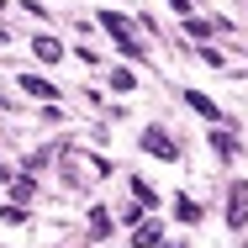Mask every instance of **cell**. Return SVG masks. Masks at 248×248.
Segmentation results:
<instances>
[{"label":"cell","mask_w":248,"mask_h":248,"mask_svg":"<svg viewBox=\"0 0 248 248\" xmlns=\"http://www.w3.org/2000/svg\"><path fill=\"white\" fill-rule=\"evenodd\" d=\"M100 27H106V32L122 43V53H127V58H138V53H143V48H138V32H132V21H127L122 11H100Z\"/></svg>","instance_id":"obj_1"},{"label":"cell","mask_w":248,"mask_h":248,"mask_svg":"<svg viewBox=\"0 0 248 248\" xmlns=\"http://www.w3.org/2000/svg\"><path fill=\"white\" fill-rule=\"evenodd\" d=\"M243 222H248V180H238L227 196V227H243Z\"/></svg>","instance_id":"obj_2"},{"label":"cell","mask_w":248,"mask_h":248,"mask_svg":"<svg viewBox=\"0 0 248 248\" xmlns=\"http://www.w3.org/2000/svg\"><path fill=\"white\" fill-rule=\"evenodd\" d=\"M143 148H148L153 158H180V148H174V143H169L158 127H153V132H143Z\"/></svg>","instance_id":"obj_3"},{"label":"cell","mask_w":248,"mask_h":248,"mask_svg":"<svg viewBox=\"0 0 248 248\" xmlns=\"http://www.w3.org/2000/svg\"><path fill=\"white\" fill-rule=\"evenodd\" d=\"M153 243H158V222L148 217V222H143V227L132 232V248H153Z\"/></svg>","instance_id":"obj_4"},{"label":"cell","mask_w":248,"mask_h":248,"mask_svg":"<svg viewBox=\"0 0 248 248\" xmlns=\"http://www.w3.org/2000/svg\"><path fill=\"white\" fill-rule=\"evenodd\" d=\"M185 100H190V106H196L201 116H211V122H217V106H211V100L201 95V90H185Z\"/></svg>","instance_id":"obj_5"},{"label":"cell","mask_w":248,"mask_h":248,"mask_svg":"<svg viewBox=\"0 0 248 248\" xmlns=\"http://www.w3.org/2000/svg\"><path fill=\"white\" fill-rule=\"evenodd\" d=\"M32 48H37V58H43V63H53V58H58V53H63V48H58V43H53V37H37V43H32Z\"/></svg>","instance_id":"obj_6"},{"label":"cell","mask_w":248,"mask_h":248,"mask_svg":"<svg viewBox=\"0 0 248 248\" xmlns=\"http://www.w3.org/2000/svg\"><path fill=\"white\" fill-rule=\"evenodd\" d=\"M211 148L222 153V158H232V153H238V143H232V138H227V132H211Z\"/></svg>","instance_id":"obj_7"},{"label":"cell","mask_w":248,"mask_h":248,"mask_svg":"<svg viewBox=\"0 0 248 248\" xmlns=\"http://www.w3.org/2000/svg\"><path fill=\"white\" fill-rule=\"evenodd\" d=\"M174 211H180V222H201V206H196V201H185V196L174 201Z\"/></svg>","instance_id":"obj_8"},{"label":"cell","mask_w":248,"mask_h":248,"mask_svg":"<svg viewBox=\"0 0 248 248\" xmlns=\"http://www.w3.org/2000/svg\"><path fill=\"white\" fill-rule=\"evenodd\" d=\"M90 232H95V238L111 232V211H90Z\"/></svg>","instance_id":"obj_9"},{"label":"cell","mask_w":248,"mask_h":248,"mask_svg":"<svg viewBox=\"0 0 248 248\" xmlns=\"http://www.w3.org/2000/svg\"><path fill=\"white\" fill-rule=\"evenodd\" d=\"M21 90H32V95H53V85H48V79H32V74L21 79Z\"/></svg>","instance_id":"obj_10"},{"label":"cell","mask_w":248,"mask_h":248,"mask_svg":"<svg viewBox=\"0 0 248 248\" xmlns=\"http://www.w3.org/2000/svg\"><path fill=\"white\" fill-rule=\"evenodd\" d=\"M11 196H16V201H27V196H32V180H27V174H16V185H11Z\"/></svg>","instance_id":"obj_11"}]
</instances>
